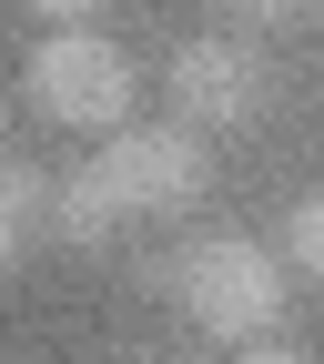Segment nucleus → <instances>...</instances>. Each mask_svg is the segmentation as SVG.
<instances>
[{
    "label": "nucleus",
    "instance_id": "6e6552de",
    "mask_svg": "<svg viewBox=\"0 0 324 364\" xmlns=\"http://www.w3.org/2000/svg\"><path fill=\"white\" fill-rule=\"evenodd\" d=\"M223 11H244V21H294V11H324V0H223Z\"/></svg>",
    "mask_w": 324,
    "mask_h": 364
},
{
    "label": "nucleus",
    "instance_id": "0eeeda50",
    "mask_svg": "<svg viewBox=\"0 0 324 364\" xmlns=\"http://www.w3.org/2000/svg\"><path fill=\"white\" fill-rule=\"evenodd\" d=\"M284 263L304 273V284H324V193H304L284 213Z\"/></svg>",
    "mask_w": 324,
    "mask_h": 364
},
{
    "label": "nucleus",
    "instance_id": "9d476101",
    "mask_svg": "<svg viewBox=\"0 0 324 364\" xmlns=\"http://www.w3.org/2000/svg\"><path fill=\"white\" fill-rule=\"evenodd\" d=\"M244 364H314V354H294V344H273V334H263V344H244Z\"/></svg>",
    "mask_w": 324,
    "mask_h": 364
},
{
    "label": "nucleus",
    "instance_id": "39448f33",
    "mask_svg": "<svg viewBox=\"0 0 324 364\" xmlns=\"http://www.w3.org/2000/svg\"><path fill=\"white\" fill-rule=\"evenodd\" d=\"M61 233V172H41V162H0V253H41V243H51Z\"/></svg>",
    "mask_w": 324,
    "mask_h": 364
},
{
    "label": "nucleus",
    "instance_id": "20e7f679",
    "mask_svg": "<svg viewBox=\"0 0 324 364\" xmlns=\"http://www.w3.org/2000/svg\"><path fill=\"white\" fill-rule=\"evenodd\" d=\"M112 182L132 193V213H193L203 203V182H213V152H203V132L193 122H132L102 142Z\"/></svg>",
    "mask_w": 324,
    "mask_h": 364
},
{
    "label": "nucleus",
    "instance_id": "f03ea898",
    "mask_svg": "<svg viewBox=\"0 0 324 364\" xmlns=\"http://www.w3.org/2000/svg\"><path fill=\"white\" fill-rule=\"evenodd\" d=\"M21 102H31L41 122L81 132V142H112V132H132L142 81H132L122 41H102L91 21H71V31H51V41H31V61H21Z\"/></svg>",
    "mask_w": 324,
    "mask_h": 364
},
{
    "label": "nucleus",
    "instance_id": "9b49d317",
    "mask_svg": "<svg viewBox=\"0 0 324 364\" xmlns=\"http://www.w3.org/2000/svg\"><path fill=\"white\" fill-rule=\"evenodd\" d=\"M112 364H152V354H112Z\"/></svg>",
    "mask_w": 324,
    "mask_h": 364
},
{
    "label": "nucleus",
    "instance_id": "f257e3e1",
    "mask_svg": "<svg viewBox=\"0 0 324 364\" xmlns=\"http://www.w3.org/2000/svg\"><path fill=\"white\" fill-rule=\"evenodd\" d=\"M284 243H254V233H193V243H172L162 263H142V284L162 294V304H182L203 334H223V344H263L273 324H284V304H294V284H284Z\"/></svg>",
    "mask_w": 324,
    "mask_h": 364
},
{
    "label": "nucleus",
    "instance_id": "1a4fd4ad",
    "mask_svg": "<svg viewBox=\"0 0 324 364\" xmlns=\"http://www.w3.org/2000/svg\"><path fill=\"white\" fill-rule=\"evenodd\" d=\"M31 11L51 21V31H71V21H91V11H102V0H31Z\"/></svg>",
    "mask_w": 324,
    "mask_h": 364
},
{
    "label": "nucleus",
    "instance_id": "7ed1b4c3",
    "mask_svg": "<svg viewBox=\"0 0 324 364\" xmlns=\"http://www.w3.org/2000/svg\"><path fill=\"white\" fill-rule=\"evenodd\" d=\"M162 91H172V122H193V132H244V122H263V102H273V61L254 51V41L213 31V41H182V51H172Z\"/></svg>",
    "mask_w": 324,
    "mask_h": 364
},
{
    "label": "nucleus",
    "instance_id": "423d86ee",
    "mask_svg": "<svg viewBox=\"0 0 324 364\" xmlns=\"http://www.w3.org/2000/svg\"><path fill=\"white\" fill-rule=\"evenodd\" d=\"M122 223H132V193L112 182L102 142H91V152L61 172V243H102V233H122Z\"/></svg>",
    "mask_w": 324,
    "mask_h": 364
}]
</instances>
